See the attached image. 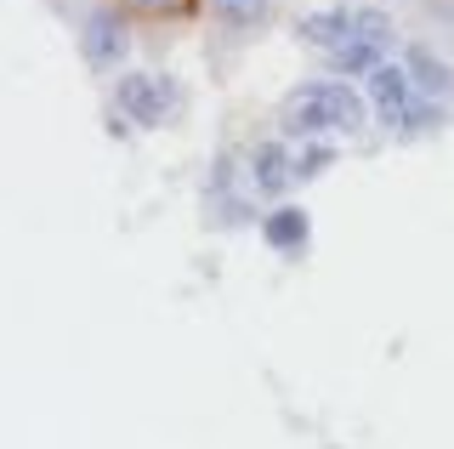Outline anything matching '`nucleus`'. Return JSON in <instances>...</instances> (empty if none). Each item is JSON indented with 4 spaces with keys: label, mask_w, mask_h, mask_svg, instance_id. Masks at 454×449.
Wrapping results in <instances>:
<instances>
[{
    "label": "nucleus",
    "mask_w": 454,
    "mask_h": 449,
    "mask_svg": "<svg viewBox=\"0 0 454 449\" xmlns=\"http://www.w3.org/2000/svg\"><path fill=\"white\" fill-rule=\"evenodd\" d=\"M108 108L131 120V131H160V125H170L182 114V80L176 75H148V68L120 75L114 91H108Z\"/></svg>",
    "instance_id": "nucleus-2"
},
{
    "label": "nucleus",
    "mask_w": 454,
    "mask_h": 449,
    "mask_svg": "<svg viewBox=\"0 0 454 449\" xmlns=\"http://www.w3.org/2000/svg\"><path fill=\"white\" fill-rule=\"evenodd\" d=\"M364 97H369V108H375V120L387 125V131H397V120L409 114V103H415L420 91H415V80H409V68L392 58L364 80Z\"/></svg>",
    "instance_id": "nucleus-5"
},
{
    "label": "nucleus",
    "mask_w": 454,
    "mask_h": 449,
    "mask_svg": "<svg viewBox=\"0 0 454 449\" xmlns=\"http://www.w3.org/2000/svg\"><path fill=\"white\" fill-rule=\"evenodd\" d=\"M210 12H216L227 29H255L267 18V0H210Z\"/></svg>",
    "instance_id": "nucleus-11"
},
{
    "label": "nucleus",
    "mask_w": 454,
    "mask_h": 449,
    "mask_svg": "<svg viewBox=\"0 0 454 449\" xmlns=\"http://www.w3.org/2000/svg\"><path fill=\"white\" fill-rule=\"evenodd\" d=\"M131 58V23H125V12L114 6H91L80 23V63L91 68V75H108V68H120Z\"/></svg>",
    "instance_id": "nucleus-3"
},
{
    "label": "nucleus",
    "mask_w": 454,
    "mask_h": 449,
    "mask_svg": "<svg viewBox=\"0 0 454 449\" xmlns=\"http://www.w3.org/2000/svg\"><path fill=\"white\" fill-rule=\"evenodd\" d=\"M437 125H443V103H437V97H415L392 137H403V143H409V137H426V131H437Z\"/></svg>",
    "instance_id": "nucleus-10"
},
{
    "label": "nucleus",
    "mask_w": 454,
    "mask_h": 449,
    "mask_svg": "<svg viewBox=\"0 0 454 449\" xmlns=\"http://www.w3.org/2000/svg\"><path fill=\"white\" fill-rule=\"evenodd\" d=\"M352 35H358V6H324V12H307V18L295 23V40L312 46L318 58H330V51L347 46Z\"/></svg>",
    "instance_id": "nucleus-6"
},
{
    "label": "nucleus",
    "mask_w": 454,
    "mask_h": 449,
    "mask_svg": "<svg viewBox=\"0 0 454 449\" xmlns=\"http://www.w3.org/2000/svg\"><path fill=\"white\" fill-rule=\"evenodd\" d=\"M131 6H142V12H170L176 0H131Z\"/></svg>",
    "instance_id": "nucleus-12"
},
{
    "label": "nucleus",
    "mask_w": 454,
    "mask_h": 449,
    "mask_svg": "<svg viewBox=\"0 0 454 449\" xmlns=\"http://www.w3.org/2000/svg\"><path fill=\"white\" fill-rule=\"evenodd\" d=\"M245 165H250L245 188L255 193V200L278 205V193L295 188V137H267V143H255L245 154Z\"/></svg>",
    "instance_id": "nucleus-4"
},
{
    "label": "nucleus",
    "mask_w": 454,
    "mask_h": 449,
    "mask_svg": "<svg viewBox=\"0 0 454 449\" xmlns=\"http://www.w3.org/2000/svg\"><path fill=\"white\" fill-rule=\"evenodd\" d=\"M397 63L409 68V80H415L420 97H437V103H443V97H454V68L437 58L426 40H409V46H397Z\"/></svg>",
    "instance_id": "nucleus-7"
},
{
    "label": "nucleus",
    "mask_w": 454,
    "mask_h": 449,
    "mask_svg": "<svg viewBox=\"0 0 454 449\" xmlns=\"http://www.w3.org/2000/svg\"><path fill=\"white\" fill-rule=\"evenodd\" d=\"M255 228H262V245H267V250H284V256H295V250L307 245V233H312V217H307L301 205H267Z\"/></svg>",
    "instance_id": "nucleus-8"
},
{
    "label": "nucleus",
    "mask_w": 454,
    "mask_h": 449,
    "mask_svg": "<svg viewBox=\"0 0 454 449\" xmlns=\"http://www.w3.org/2000/svg\"><path fill=\"white\" fill-rule=\"evenodd\" d=\"M330 165H335V143H330V137H301V143H295V188L318 182Z\"/></svg>",
    "instance_id": "nucleus-9"
},
{
    "label": "nucleus",
    "mask_w": 454,
    "mask_h": 449,
    "mask_svg": "<svg viewBox=\"0 0 454 449\" xmlns=\"http://www.w3.org/2000/svg\"><path fill=\"white\" fill-rule=\"evenodd\" d=\"M278 120H284V137L301 143V137H352V131H364V125L375 120V108H369L358 80L318 75V80H301V86L284 97Z\"/></svg>",
    "instance_id": "nucleus-1"
}]
</instances>
